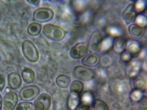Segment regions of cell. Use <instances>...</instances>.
I'll use <instances>...</instances> for the list:
<instances>
[{
  "instance_id": "cell-1",
  "label": "cell",
  "mask_w": 147,
  "mask_h": 110,
  "mask_svg": "<svg viewBox=\"0 0 147 110\" xmlns=\"http://www.w3.org/2000/svg\"><path fill=\"white\" fill-rule=\"evenodd\" d=\"M42 32L47 38L54 41H60L64 38L65 33L61 27L51 23L47 24L43 26Z\"/></svg>"
},
{
  "instance_id": "cell-2",
  "label": "cell",
  "mask_w": 147,
  "mask_h": 110,
  "mask_svg": "<svg viewBox=\"0 0 147 110\" xmlns=\"http://www.w3.org/2000/svg\"><path fill=\"white\" fill-rule=\"evenodd\" d=\"M22 48L24 56L28 61L32 62H35L38 60V52L31 41L28 40H24L22 44Z\"/></svg>"
},
{
  "instance_id": "cell-3",
  "label": "cell",
  "mask_w": 147,
  "mask_h": 110,
  "mask_svg": "<svg viewBox=\"0 0 147 110\" xmlns=\"http://www.w3.org/2000/svg\"><path fill=\"white\" fill-rule=\"evenodd\" d=\"M72 74L75 78L83 81L91 80L94 78L95 76V73L93 70L82 66H78L74 68Z\"/></svg>"
},
{
  "instance_id": "cell-4",
  "label": "cell",
  "mask_w": 147,
  "mask_h": 110,
  "mask_svg": "<svg viewBox=\"0 0 147 110\" xmlns=\"http://www.w3.org/2000/svg\"><path fill=\"white\" fill-rule=\"evenodd\" d=\"M40 92V89L37 86L30 85L22 88L19 92V96L21 101H31L36 98Z\"/></svg>"
},
{
  "instance_id": "cell-5",
  "label": "cell",
  "mask_w": 147,
  "mask_h": 110,
  "mask_svg": "<svg viewBox=\"0 0 147 110\" xmlns=\"http://www.w3.org/2000/svg\"><path fill=\"white\" fill-rule=\"evenodd\" d=\"M54 12L51 9L47 7H40L36 9L33 14L34 21L41 23L50 21L53 18Z\"/></svg>"
},
{
  "instance_id": "cell-6",
  "label": "cell",
  "mask_w": 147,
  "mask_h": 110,
  "mask_svg": "<svg viewBox=\"0 0 147 110\" xmlns=\"http://www.w3.org/2000/svg\"><path fill=\"white\" fill-rule=\"evenodd\" d=\"M102 36L101 32L98 30L94 31L90 38L88 49L92 53H97L101 49Z\"/></svg>"
},
{
  "instance_id": "cell-7",
  "label": "cell",
  "mask_w": 147,
  "mask_h": 110,
  "mask_svg": "<svg viewBox=\"0 0 147 110\" xmlns=\"http://www.w3.org/2000/svg\"><path fill=\"white\" fill-rule=\"evenodd\" d=\"M87 44L84 42H78L74 45L69 52L70 57L74 59H79L85 56L88 51Z\"/></svg>"
},
{
  "instance_id": "cell-8",
  "label": "cell",
  "mask_w": 147,
  "mask_h": 110,
  "mask_svg": "<svg viewBox=\"0 0 147 110\" xmlns=\"http://www.w3.org/2000/svg\"><path fill=\"white\" fill-rule=\"evenodd\" d=\"M51 104V97L46 93L40 95L34 102V105L36 110H48Z\"/></svg>"
},
{
  "instance_id": "cell-9",
  "label": "cell",
  "mask_w": 147,
  "mask_h": 110,
  "mask_svg": "<svg viewBox=\"0 0 147 110\" xmlns=\"http://www.w3.org/2000/svg\"><path fill=\"white\" fill-rule=\"evenodd\" d=\"M18 100L17 93L10 92L6 93L3 99V107L5 110H13L15 108Z\"/></svg>"
},
{
  "instance_id": "cell-10",
  "label": "cell",
  "mask_w": 147,
  "mask_h": 110,
  "mask_svg": "<svg viewBox=\"0 0 147 110\" xmlns=\"http://www.w3.org/2000/svg\"><path fill=\"white\" fill-rule=\"evenodd\" d=\"M136 10L135 5L129 4L123 11L122 17L124 21L127 24L132 23L136 18Z\"/></svg>"
},
{
  "instance_id": "cell-11",
  "label": "cell",
  "mask_w": 147,
  "mask_h": 110,
  "mask_svg": "<svg viewBox=\"0 0 147 110\" xmlns=\"http://www.w3.org/2000/svg\"><path fill=\"white\" fill-rule=\"evenodd\" d=\"M7 80L9 87L12 90L18 89L21 85L22 80L21 76L17 72H12L9 74Z\"/></svg>"
},
{
  "instance_id": "cell-12",
  "label": "cell",
  "mask_w": 147,
  "mask_h": 110,
  "mask_svg": "<svg viewBox=\"0 0 147 110\" xmlns=\"http://www.w3.org/2000/svg\"><path fill=\"white\" fill-rule=\"evenodd\" d=\"M100 61L99 55L95 53L89 54L82 58L81 63L83 65L88 67H93L98 64Z\"/></svg>"
},
{
  "instance_id": "cell-13",
  "label": "cell",
  "mask_w": 147,
  "mask_h": 110,
  "mask_svg": "<svg viewBox=\"0 0 147 110\" xmlns=\"http://www.w3.org/2000/svg\"><path fill=\"white\" fill-rule=\"evenodd\" d=\"M142 48L141 44L137 40H132L127 44V51L132 57H136L140 54Z\"/></svg>"
},
{
  "instance_id": "cell-14",
  "label": "cell",
  "mask_w": 147,
  "mask_h": 110,
  "mask_svg": "<svg viewBox=\"0 0 147 110\" xmlns=\"http://www.w3.org/2000/svg\"><path fill=\"white\" fill-rule=\"evenodd\" d=\"M128 30L130 34L136 38L142 36L145 33L144 28L136 23L130 25L128 27Z\"/></svg>"
},
{
  "instance_id": "cell-15",
  "label": "cell",
  "mask_w": 147,
  "mask_h": 110,
  "mask_svg": "<svg viewBox=\"0 0 147 110\" xmlns=\"http://www.w3.org/2000/svg\"><path fill=\"white\" fill-rule=\"evenodd\" d=\"M21 76L24 81L28 84L33 82L35 78V74L34 71L28 68H24L22 72Z\"/></svg>"
},
{
  "instance_id": "cell-16",
  "label": "cell",
  "mask_w": 147,
  "mask_h": 110,
  "mask_svg": "<svg viewBox=\"0 0 147 110\" xmlns=\"http://www.w3.org/2000/svg\"><path fill=\"white\" fill-rule=\"evenodd\" d=\"M83 83L78 80L74 81L70 84L69 89L71 94L79 95L83 91Z\"/></svg>"
},
{
  "instance_id": "cell-17",
  "label": "cell",
  "mask_w": 147,
  "mask_h": 110,
  "mask_svg": "<svg viewBox=\"0 0 147 110\" xmlns=\"http://www.w3.org/2000/svg\"><path fill=\"white\" fill-rule=\"evenodd\" d=\"M126 46V40L123 37H118L114 41V49L117 53L123 52L124 51Z\"/></svg>"
},
{
  "instance_id": "cell-18",
  "label": "cell",
  "mask_w": 147,
  "mask_h": 110,
  "mask_svg": "<svg viewBox=\"0 0 147 110\" xmlns=\"http://www.w3.org/2000/svg\"><path fill=\"white\" fill-rule=\"evenodd\" d=\"M55 82L57 85L59 87L62 88H66L70 85L71 80L67 76L61 74L56 78Z\"/></svg>"
},
{
  "instance_id": "cell-19",
  "label": "cell",
  "mask_w": 147,
  "mask_h": 110,
  "mask_svg": "<svg viewBox=\"0 0 147 110\" xmlns=\"http://www.w3.org/2000/svg\"><path fill=\"white\" fill-rule=\"evenodd\" d=\"M42 30L41 25L37 22L30 23L28 26L27 32L31 36H35L39 35Z\"/></svg>"
},
{
  "instance_id": "cell-20",
  "label": "cell",
  "mask_w": 147,
  "mask_h": 110,
  "mask_svg": "<svg viewBox=\"0 0 147 110\" xmlns=\"http://www.w3.org/2000/svg\"><path fill=\"white\" fill-rule=\"evenodd\" d=\"M135 89L142 93L146 90V83L145 78L141 76H138L136 78L134 82Z\"/></svg>"
},
{
  "instance_id": "cell-21",
  "label": "cell",
  "mask_w": 147,
  "mask_h": 110,
  "mask_svg": "<svg viewBox=\"0 0 147 110\" xmlns=\"http://www.w3.org/2000/svg\"><path fill=\"white\" fill-rule=\"evenodd\" d=\"M141 65L139 62L136 60L132 61L129 67V73L130 76L134 77L136 76L140 70Z\"/></svg>"
},
{
  "instance_id": "cell-22",
  "label": "cell",
  "mask_w": 147,
  "mask_h": 110,
  "mask_svg": "<svg viewBox=\"0 0 147 110\" xmlns=\"http://www.w3.org/2000/svg\"><path fill=\"white\" fill-rule=\"evenodd\" d=\"M92 106L94 110H110L106 103L99 99H95L93 101Z\"/></svg>"
},
{
  "instance_id": "cell-23",
  "label": "cell",
  "mask_w": 147,
  "mask_h": 110,
  "mask_svg": "<svg viewBox=\"0 0 147 110\" xmlns=\"http://www.w3.org/2000/svg\"><path fill=\"white\" fill-rule=\"evenodd\" d=\"M80 101L79 95L71 94L68 102L69 108L71 110L74 109Z\"/></svg>"
},
{
  "instance_id": "cell-24",
  "label": "cell",
  "mask_w": 147,
  "mask_h": 110,
  "mask_svg": "<svg viewBox=\"0 0 147 110\" xmlns=\"http://www.w3.org/2000/svg\"><path fill=\"white\" fill-rule=\"evenodd\" d=\"M114 42L113 38L110 36H108L102 40L101 49L104 50H107L112 46Z\"/></svg>"
},
{
  "instance_id": "cell-25",
  "label": "cell",
  "mask_w": 147,
  "mask_h": 110,
  "mask_svg": "<svg viewBox=\"0 0 147 110\" xmlns=\"http://www.w3.org/2000/svg\"><path fill=\"white\" fill-rule=\"evenodd\" d=\"M15 110H36L34 105L31 103L22 102L17 105Z\"/></svg>"
},
{
  "instance_id": "cell-26",
  "label": "cell",
  "mask_w": 147,
  "mask_h": 110,
  "mask_svg": "<svg viewBox=\"0 0 147 110\" xmlns=\"http://www.w3.org/2000/svg\"><path fill=\"white\" fill-rule=\"evenodd\" d=\"M90 107L89 102L83 100L80 102L74 110H89Z\"/></svg>"
},
{
  "instance_id": "cell-27",
  "label": "cell",
  "mask_w": 147,
  "mask_h": 110,
  "mask_svg": "<svg viewBox=\"0 0 147 110\" xmlns=\"http://www.w3.org/2000/svg\"><path fill=\"white\" fill-rule=\"evenodd\" d=\"M136 19V21L137 24L142 27L146 25L147 18L144 14L142 13L139 14Z\"/></svg>"
},
{
  "instance_id": "cell-28",
  "label": "cell",
  "mask_w": 147,
  "mask_h": 110,
  "mask_svg": "<svg viewBox=\"0 0 147 110\" xmlns=\"http://www.w3.org/2000/svg\"><path fill=\"white\" fill-rule=\"evenodd\" d=\"M136 11L140 12L143 11L146 7V2L144 0L137 1L135 5Z\"/></svg>"
},
{
  "instance_id": "cell-29",
  "label": "cell",
  "mask_w": 147,
  "mask_h": 110,
  "mask_svg": "<svg viewBox=\"0 0 147 110\" xmlns=\"http://www.w3.org/2000/svg\"><path fill=\"white\" fill-rule=\"evenodd\" d=\"M143 93L135 89L131 93V98L135 101H139L144 96L143 95Z\"/></svg>"
},
{
  "instance_id": "cell-30",
  "label": "cell",
  "mask_w": 147,
  "mask_h": 110,
  "mask_svg": "<svg viewBox=\"0 0 147 110\" xmlns=\"http://www.w3.org/2000/svg\"><path fill=\"white\" fill-rule=\"evenodd\" d=\"M147 97L144 96L139 101L138 105V110H147Z\"/></svg>"
},
{
  "instance_id": "cell-31",
  "label": "cell",
  "mask_w": 147,
  "mask_h": 110,
  "mask_svg": "<svg viewBox=\"0 0 147 110\" xmlns=\"http://www.w3.org/2000/svg\"><path fill=\"white\" fill-rule=\"evenodd\" d=\"M109 33L114 36H119L121 33V30L119 28L116 26H112L108 29Z\"/></svg>"
},
{
  "instance_id": "cell-32",
  "label": "cell",
  "mask_w": 147,
  "mask_h": 110,
  "mask_svg": "<svg viewBox=\"0 0 147 110\" xmlns=\"http://www.w3.org/2000/svg\"><path fill=\"white\" fill-rule=\"evenodd\" d=\"M122 53V58L123 60L127 62L131 60L132 57L127 50L124 51Z\"/></svg>"
},
{
  "instance_id": "cell-33",
  "label": "cell",
  "mask_w": 147,
  "mask_h": 110,
  "mask_svg": "<svg viewBox=\"0 0 147 110\" xmlns=\"http://www.w3.org/2000/svg\"><path fill=\"white\" fill-rule=\"evenodd\" d=\"M92 94L89 92H87L83 95L82 99L84 101H86L89 102L92 98Z\"/></svg>"
},
{
  "instance_id": "cell-34",
  "label": "cell",
  "mask_w": 147,
  "mask_h": 110,
  "mask_svg": "<svg viewBox=\"0 0 147 110\" xmlns=\"http://www.w3.org/2000/svg\"><path fill=\"white\" fill-rule=\"evenodd\" d=\"M5 84V78L3 75L0 74V92L4 88Z\"/></svg>"
},
{
  "instance_id": "cell-35",
  "label": "cell",
  "mask_w": 147,
  "mask_h": 110,
  "mask_svg": "<svg viewBox=\"0 0 147 110\" xmlns=\"http://www.w3.org/2000/svg\"><path fill=\"white\" fill-rule=\"evenodd\" d=\"M29 3L30 4L34 5H38L40 2V0H27L26 1Z\"/></svg>"
},
{
  "instance_id": "cell-36",
  "label": "cell",
  "mask_w": 147,
  "mask_h": 110,
  "mask_svg": "<svg viewBox=\"0 0 147 110\" xmlns=\"http://www.w3.org/2000/svg\"><path fill=\"white\" fill-rule=\"evenodd\" d=\"M3 100L2 97L0 94V110H1L2 107Z\"/></svg>"
},
{
  "instance_id": "cell-37",
  "label": "cell",
  "mask_w": 147,
  "mask_h": 110,
  "mask_svg": "<svg viewBox=\"0 0 147 110\" xmlns=\"http://www.w3.org/2000/svg\"><path fill=\"white\" fill-rule=\"evenodd\" d=\"M1 12H0V21L1 20Z\"/></svg>"
},
{
  "instance_id": "cell-38",
  "label": "cell",
  "mask_w": 147,
  "mask_h": 110,
  "mask_svg": "<svg viewBox=\"0 0 147 110\" xmlns=\"http://www.w3.org/2000/svg\"><path fill=\"white\" fill-rule=\"evenodd\" d=\"M1 56L0 55V62L1 61Z\"/></svg>"
}]
</instances>
